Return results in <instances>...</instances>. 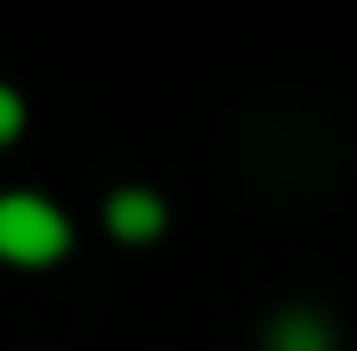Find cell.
Here are the masks:
<instances>
[{"instance_id":"cell-2","label":"cell","mask_w":357,"mask_h":351,"mask_svg":"<svg viewBox=\"0 0 357 351\" xmlns=\"http://www.w3.org/2000/svg\"><path fill=\"white\" fill-rule=\"evenodd\" d=\"M100 232L126 251H151L163 232H169V201L163 188L151 182H113L107 201H100Z\"/></svg>"},{"instance_id":"cell-3","label":"cell","mask_w":357,"mask_h":351,"mask_svg":"<svg viewBox=\"0 0 357 351\" xmlns=\"http://www.w3.org/2000/svg\"><path fill=\"white\" fill-rule=\"evenodd\" d=\"M257 351H345V333L320 301H282L264 314Z\"/></svg>"},{"instance_id":"cell-4","label":"cell","mask_w":357,"mask_h":351,"mask_svg":"<svg viewBox=\"0 0 357 351\" xmlns=\"http://www.w3.org/2000/svg\"><path fill=\"white\" fill-rule=\"evenodd\" d=\"M25 126H31V100H25L13 82H0V151H6V144H19V138H25Z\"/></svg>"},{"instance_id":"cell-1","label":"cell","mask_w":357,"mask_h":351,"mask_svg":"<svg viewBox=\"0 0 357 351\" xmlns=\"http://www.w3.org/2000/svg\"><path fill=\"white\" fill-rule=\"evenodd\" d=\"M75 251V220L44 188H0V264L6 270H56Z\"/></svg>"}]
</instances>
